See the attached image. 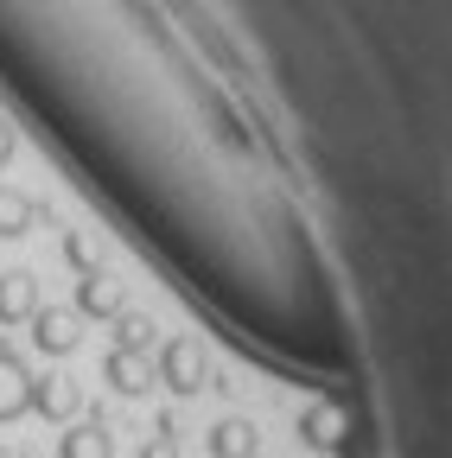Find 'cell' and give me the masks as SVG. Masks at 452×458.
<instances>
[{
	"label": "cell",
	"instance_id": "1",
	"mask_svg": "<svg viewBox=\"0 0 452 458\" xmlns=\"http://www.w3.org/2000/svg\"><path fill=\"white\" fill-rule=\"evenodd\" d=\"M153 376L173 388V394H198V388H210V357H204V344H198V337H166V344H159V357H153Z\"/></svg>",
	"mask_w": 452,
	"mask_h": 458
},
{
	"label": "cell",
	"instance_id": "14",
	"mask_svg": "<svg viewBox=\"0 0 452 458\" xmlns=\"http://www.w3.org/2000/svg\"><path fill=\"white\" fill-rule=\"evenodd\" d=\"M64 261L77 267V274H90L96 261H90V249H83V236H77V229H64Z\"/></svg>",
	"mask_w": 452,
	"mask_h": 458
},
{
	"label": "cell",
	"instance_id": "8",
	"mask_svg": "<svg viewBox=\"0 0 452 458\" xmlns=\"http://www.w3.org/2000/svg\"><path fill=\"white\" fill-rule=\"evenodd\" d=\"M20 414H32V369L0 344V427L20 420Z\"/></svg>",
	"mask_w": 452,
	"mask_h": 458
},
{
	"label": "cell",
	"instance_id": "4",
	"mask_svg": "<svg viewBox=\"0 0 452 458\" xmlns=\"http://www.w3.org/2000/svg\"><path fill=\"white\" fill-rule=\"evenodd\" d=\"M77 318H115V312H128V286L108 274V267H90L83 280H77V306H71Z\"/></svg>",
	"mask_w": 452,
	"mask_h": 458
},
{
	"label": "cell",
	"instance_id": "5",
	"mask_svg": "<svg viewBox=\"0 0 452 458\" xmlns=\"http://www.w3.org/2000/svg\"><path fill=\"white\" fill-rule=\"evenodd\" d=\"M32 414L38 420H77L83 414V388L71 376H32Z\"/></svg>",
	"mask_w": 452,
	"mask_h": 458
},
{
	"label": "cell",
	"instance_id": "12",
	"mask_svg": "<svg viewBox=\"0 0 452 458\" xmlns=\"http://www.w3.org/2000/svg\"><path fill=\"white\" fill-rule=\"evenodd\" d=\"M153 344H159V331H153V318H147V312H115V351L147 357Z\"/></svg>",
	"mask_w": 452,
	"mask_h": 458
},
{
	"label": "cell",
	"instance_id": "9",
	"mask_svg": "<svg viewBox=\"0 0 452 458\" xmlns=\"http://www.w3.org/2000/svg\"><path fill=\"white\" fill-rule=\"evenodd\" d=\"M204 445H210V458H255V452H261V433H255V420H243V414H223V420L204 433Z\"/></svg>",
	"mask_w": 452,
	"mask_h": 458
},
{
	"label": "cell",
	"instance_id": "11",
	"mask_svg": "<svg viewBox=\"0 0 452 458\" xmlns=\"http://www.w3.org/2000/svg\"><path fill=\"white\" fill-rule=\"evenodd\" d=\"M38 216H51L38 198H26L20 185H0V236H7V242H13V236H32Z\"/></svg>",
	"mask_w": 452,
	"mask_h": 458
},
{
	"label": "cell",
	"instance_id": "3",
	"mask_svg": "<svg viewBox=\"0 0 452 458\" xmlns=\"http://www.w3.org/2000/svg\"><path fill=\"white\" fill-rule=\"evenodd\" d=\"M345 433H351V414L337 408V401H312V408L300 414V445L306 452H345Z\"/></svg>",
	"mask_w": 452,
	"mask_h": 458
},
{
	"label": "cell",
	"instance_id": "16",
	"mask_svg": "<svg viewBox=\"0 0 452 458\" xmlns=\"http://www.w3.org/2000/svg\"><path fill=\"white\" fill-rule=\"evenodd\" d=\"M0 458H20V452H13V445H0Z\"/></svg>",
	"mask_w": 452,
	"mask_h": 458
},
{
	"label": "cell",
	"instance_id": "10",
	"mask_svg": "<svg viewBox=\"0 0 452 458\" xmlns=\"http://www.w3.org/2000/svg\"><path fill=\"white\" fill-rule=\"evenodd\" d=\"M58 458H115V433H108V420L90 414L71 433H58Z\"/></svg>",
	"mask_w": 452,
	"mask_h": 458
},
{
	"label": "cell",
	"instance_id": "13",
	"mask_svg": "<svg viewBox=\"0 0 452 458\" xmlns=\"http://www.w3.org/2000/svg\"><path fill=\"white\" fill-rule=\"evenodd\" d=\"M141 458H179V427H173V420H159V427L141 439Z\"/></svg>",
	"mask_w": 452,
	"mask_h": 458
},
{
	"label": "cell",
	"instance_id": "6",
	"mask_svg": "<svg viewBox=\"0 0 452 458\" xmlns=\"http://www.w3.org/2000/svg\"><path fill=\"white\" fill-rule=\"evenodd\" d=\"M38 306L45 300H38V274L32 267H7V274H0V325H26Z\"/></svg>",
	"mask_w": 452,
	"mask_h": 458
},
{
	"label": "cell",
	"instance_id": "15",
	"mask_svg": "<svg viewBox=\"0 0 452 458\" xmlns=\"http://www.w3.org/2000/svg\"><path fill=\"white\" fill-rule=\"evenodd\" d=\"M13 147H20V140H13V128H7V122H0V172H7V159H13Z\"/></svg>",
	"mask_w": 452,
	"mask_h": 458
},
{
	"label": "cell",
	"instance_id": "2",
	"mask_svg": "<svg viewBox=\"0 0 452 458\" xmlns=\"http://www.w3.org/2000/svg\"><path fill=\"white\" fill-rule=\"evenodd\" d=\"M26 325H32V351H38V357H71L77 344H83V331H77L83 318H77L71 306H38Z\"/></svg>",
	"mask_w": 452,
	"mask_h": 458
},
{
	"label": "cell",
	"instance_id": "7",
	"mask_svg": "<svg viewBox=\"0 0 452 458\" xmlns=\"http://www.w3.org/2000/svg\"><path fill=\"white\" fill-rule=\"evenodd\" d=\"M102 382L115 388V394H128V401H141L159 376H153V357H134V351H108L102 357Z\"/></svg>",
	"mask_w": 452,
	"mask_h": 458
}]
</instances>
